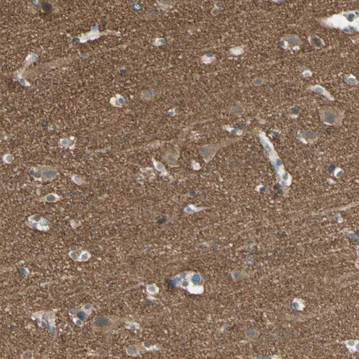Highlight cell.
<instances>
[{"mask_svg":"<svg viewBox=\"0 0 359 359\" xmlns=\"http://www.w3.org/2000/svg\"><path fill=\"white\" fill-rule=\"evenodd\" d=\"M320 21H323V25L340 28L348 33H354L358 30L357 11L335 14L330 18L322 19Z\"/></svg>","mask_w":359,"mask_h":359,"instance_id":"6da1fadb","label":"cell"},{"mask_svg":"<svg viewBox=\"0 0 359 359\" xmlns=\"http://www.w3.org/2000/svg\"><path fill=\"white\" fill-rule=\"evenodd\" d=\"M285 39L287 40V42H289L290 45H299L300 43H301V42H301V40H300L298 37L295 36V35H293V36H292V37H285Z\"/></svg>","mask_w":359,"mask_h":359,"instance_id":"7a4b0ae2","label":"cell"},{"mask_svg":"<svg viewBox=\"0 0 359 359\" xmlns=\"http://www.w3.org/2000/svg\"><path fill=\"white\" fill-rule=\"evenodd\" d=\"M310 89L313 90V91H315V92L317 93H320L321 94H324L325 96H326L328 94V92L326 91L323 87L320 86H311L310 87Z\"/></svg>","mask_w":359,"mask_h":359,"instance_id":"3957f363","label":"cell"}]
</instances>
